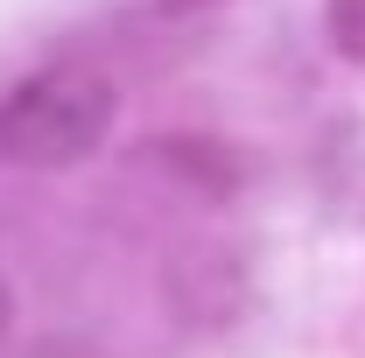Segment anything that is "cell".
I'll use <instances>...</instances> for the list:
<instances>
[{
	"label": "cell",
	"mask_w": 365,
	"mask_h": 358,
	"mask_svg": "<svg viewBox=\"0 0 365 358\" xmlns=\"http://www.w3.org/2000/svg\"><path fill=\"white\" fill-rule=\"evenodd\" d=\"M330 36H337L344 56L365 63V0H330Z\"/></svg>",
	"instance_id": "cell-2"
},
{
	"label": "cell",
	"mask_w": 365,
	"mask_h": 358,
	"mask_svg": "<svg viewBox=\"0 0 365 358\" xmlns=\"http://www.w3.org/2000/svg\"><path fill=\"white\" fill-rule=\"evenodd\" d=\"M113 127V85L98 71H43L7 98L0 113V155L21 169H71Z\"/></svg>",
	"instance_id": "cell-1"
},
{
	"label": "cell",
	"mask_w": 365,
	"mask_h": 358,
	"mask_svg": "<svg viewBox=\"0 0 365 358\" xmlns=\"http://www.w3.org/2000/svg\"><path fill=\"white\" fill-rule=\"evenodd\" d=\"M0 330H7V274H0Z\"/></svg>",
	"instance_id": "cell-4"
},
{
	"label": "cell",
	"mask_w": 365,
	"mask_h": 358,
	"mask_svg": "<svg viewBox=\"0 0 365 358\" xmlns=\"http://www.w3.org/2000/svg\"><path fill=\"white\" fill-rule=\"evenodd\" d=\"M169 14H190V7H211V0H162Z\"/></svg>",
	"instance_id": "cell-3"
}]
</instances>
